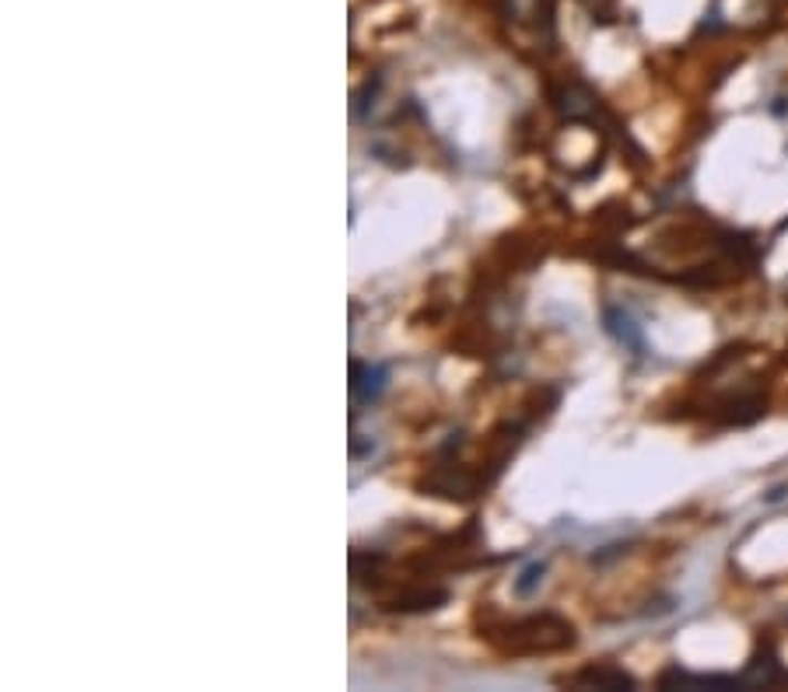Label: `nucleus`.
Listing matches in <instances>:
<instances>
[{"label":"nucleus","instance_id":"obj_1","mask_svg":"<svg viewBox=\"0 0 788 692\" xmlns=\"http://www.w3.org/2000/svg\"><path fill=\"white\" fill-rule=\"evenodd\" d=\"M606 329L613 332V337H617L624 347H631L634 353H642L645 350V340H642V332L634 329V322H631V316H624V311H617V308H606Z\"/></svg>","mask_w":788,"mask_h":692},{"label":"nucleus","instance_id":"obj_2","mask_svg":"<svg viewBox=\"0 0 788 692\" xmlns=\"http://www.w3.org/2000/svg\"><path fill=\"white\" fill-rule=\"evenodd\" d=\"M382 378H386V371L382 368H361V364H355V382H350V385H355V392H361V399H368V403H371V399H379V392H382Z\"/></svg>","mask_w":788,"mask_h":692},{"label":"nucleus","instance_id":"obj_3","mask_svg":"<svg viewBox=\"0 0 788 692\" xmlns=\"http://www.w3.org/2000/svg\"><path fill=\"white\" fill-rule=\"evenodd\" d=\"M582 682L589 685H600V689H624V685H634V679L627 672H621V668H589V672L579 675Z\"/></svg>","mask_w":788,"mask_h":692},{"label":"nucleus","instance_id":"obj_4","mask_svg":"<svg viewBox=\"0 0 788 692\" xmlns=\"http://www.w3.org/2000/svg\"><path fill=\"white\" fill-rule=\"evenodd\" d=\"M543 570H546L543 564H533V567H525V570H522V577L515 580V591H519V595H530V591H533V588L540 585V580H543Z\"/></svg>","mask_w":788,"mask_h":692}]
</instances>
